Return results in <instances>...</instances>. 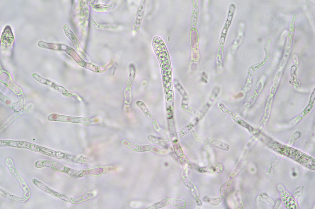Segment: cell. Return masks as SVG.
<instances>
[{"mask_svg":"<svg viewBox=\"0 0 315 209\" xmlns=\"http://www.w3.org/2000/svg\"><path fill=\"white\" fill-rule=\"evenodd\" d=\"M272 147L280 153L291 158L309 169L315 170V160L308 154L296 149L278 143H273Z\"/></svg>","mask_w":315,"mask_h":209,"instance_id":"obj_1","label":"cell"},{"mask_svg":"<svg viewBox=\"0 0 315 209\" xmlns=\"http://www.w3.org/2000/svg\"><path fill=\"white\" fill-rule=\"evenodd\" d=\"M0 195L5 198L16 203H23L27 200L23 196L21 197L13 195L1 188L0 189Z\"/></svg>","mask_w":315,"mask_h":209,"instance_id":"obj_11","label":"cell"},{"mask_svg":"<svg viewBox=\"0 0 315 209\" xmlns=\"http://www.w3.org/2000/svg\"><path fill=\"white\" fill-rule=\"evenodd\" d=\"M167 204H172L177 207H184L185 205V201L178 200L166 199Z\"/></svg>","mask_w":315,"mask_h":209,"instance_id":"obj_15","label":"cell"},{"mask_svg":"<svg viewBox=\"0 0 315 209\" xmlns=\"http://www.w3.org/2000/svg\"><path fill=\"white\" fill-rule=\"evenodd\" d=\"M195 135L197 140L210 146L227 151L229 149V145L221 141L209 139L197 134L196 133Z\"/></svg>","mask_w":315,"mask_h":209,"instance_id":"obj_8","label":"cell"},{"mask_svg":"<svg viewBox=\"0 0 315 209\" xmlns=\"http://www.w3.org/2000/svg\"><path fill=\"white\" fill-rule=\"evenodd\" d=\"M226 112L230 115L233 119L237 124L245 127L249 131H252L253 128L247 123L241 119L238 116L230 110L226 109Z\"/></svg>","mask_w":315,"mask_h":209,"instance_id":"obj_13","label":"cell"},{"mask_svg":"<svg viewBox=\"0 0 315 209\" xmlns=\"http://www.w3.org/2000/svg\"><path fill=\"white\" fill-rule=\"evenodd\" d=\"M30 142L25 141L7 140L0 141V147H12L19 148L28 149Z\"/></svg>","mask_w":315,"mask_h":209,"instance_id":"obj_9","label":"cell"},{"mask_svg":"<svg viewBox=\"0 0 315 209\" xmlns=\"http://www.w3.org/2000/svg\"><path fill=\"white\" fill-rule=\"evenodd\" d=\"M33 183L42 191L66 202L73 203L74 198L61 194L49 188L36 179L32 180Z\"/></svg>","mask_w":315,"mask_h":209,"instance_id":"obj_6","label":"cell"},{"mask_svg":"<svg viewBox=\"0 0 315 209\" xmlns=\"http://www.w3.org/2000/svg\"><path fill=\"white\" fill-rule=\"evenodd\" d=\"M282 203L287 208L290 209H299L297 202L292 195L281 185L278 187Z\"/></svg>","mask_w":315,"mask_h":209,"instance_id":"obj_7","label":"cell"},{"mask_svg":"<svg viewBox=\"0 0 315 209\" xmlns=\"http://www.w3.org/2000/svg\"><path fill=\"white\" fill-rule=\"evenodd\" d=\"M34 165L37 168L47 167L67 174L73 178L77 177L78 171L56 161L48 160H38L35 162Z\"/></svg>","mask_w":315,"mask_h":209,"instance_id":"obj_2","label":"cell"},{"mask_svg":"<svg viewBox=\"0 0 315 209\" xmlns=\"http://www.w3.org/2000/svg\"><path fill=\"white\" fill-rule=\"evenodd\" d=\"M28 149L57 159H69L70 156V155L64 152L54 150L31 142Z\"/></svg>","mask_w":315,"mask_h":209,"instance_id":"obj_4","label":"cell"},{"mask_svg":"<svg viewBox=\"0 0 315 209\" xmlns=\"http://www.w3.org/2000/svg\"><path fill=\"white\" fill-rule=\"evenodd\" d=\"M32 77L36 81L40 83L46 85L47 86L53 88L54 89L57 90L59 86L54 84L53 82L49 80L42 77L41 76L37 73H34L32 74Z\"/></svg>","mask_w":315,"mask_h":209,"instance_id":"obj_12","label":"cell"},{"mask_svg":"<svg viewBox=\"0 0 315 209\" xmlns=\"http://www.w3.org/2000/svg\"><path fill=\"white\" fill-rule=\"evenodd\" d=\"M14 36L9 26H7L4 29L2 33L1 37L2 41L3 43L5 41V42H8V44H11L12 42Z\"/></svg>","mask_w":315,"mask_h":209,"instance_id":"obj_14","label":"cell"},{"mask_svg":"<svg viewBox=\"0 0 315 209\" xmlns=\"http://www.w3.org/2000/svg\"><path fill=\"white\" fill-rule=\"evenodd\" d=\"M122 144L128 148L138 151H145L149 150L154 151L156 150L155 147L151 146H138L132 144L125 140H123L121 142Z\"/></svg>","mask_w":315,"mask_h":209,"instance_id":"obj_10","label":"cell"},{"mask_svg":"<svg viewBox=\"0 0 315 209\" xmlns=\"http://www.w3.org/2000/svg\"><path fill=\"white\" fill-rule=\"evenodd\" d=\"M167 204L166 199L162 200L159 203H158L150 207V208H159L165 206Z\"/></svg>","mask_w":315,"mask_h":209,"instance_id":"obj_17","label":"cell"},{"mask_svg":"<svg viewBox=\"0 0 315 209\" xmlns=\"http://www.w3.org/2000/svg\"><path fill=\"white\" fill-rule=\"evenodd\" d=\"M5 163L10 174L14 179L18 181L21 188L23 191L24 195L23 197L28 200L31 196L30 188L24 179L17 171L13 160L10 158H7L5 160Z\"/></svg>","mask_w":315,"mask_h":209,"instance_id":"obj_3","label":"cell"},{"mask_svg":"<svg viewBox=\"0 0 315 209\" xmlns=\"http://www.w3.org/2000/svg\"><path fill=\"white\" fill-rule=\"evenodd\" d=\"M63 28L66 34L71 40L73 42H76V38L73 33L69 28L68 26L67 25H65L63 26Z\"/></svg>","mask_w":315,"mask_h":209,"instance_id":"obj_16","label":"cell"},{"mask_svg":"<svg viewBox=\"0 0 315 209\" xmlns=\"http://www.w3.org/2000/svg\"><path fill=\"white\" fill-rule=\"evenodd\" d=\"M47 119L50 121L80 123L86 125H90L94 123V121L88 118L71 117L56 113L50 115Z\"/></svg>","mask_w":315,"mask_h":209,"instance_id":"obj_5","label":"cell"}]
</instances>
